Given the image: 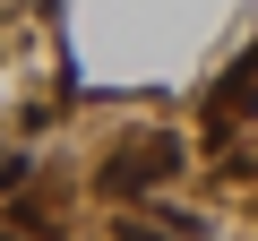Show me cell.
Here are the masks:
<instances>
[{
	"mask_svg": "<svg viewBox=\"0 0 258 241\" xmlns=\"http://www.w3.org/2000/svg\"><path fill=\"white\" fill-rule=\"evenodd\" d=\"M112 241H181V232H155V224H112Z\"/></svg>",
	"mask_w": 258,
	"mask_h": 241,
	"instance_id": "cell-1",
	"label": "cell"
}]
</instances>
